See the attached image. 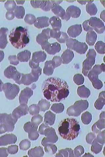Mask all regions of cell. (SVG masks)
Returning <instances> with one entry per match:
<instances>
[{
  "mask_svg": "<svg viewBox=\"0 0 105 157\" xmlns=\"http://www.w3.org/2000/svg\"><path fill=\"white\" fill-rule=\"evenodd\" d=\"M93 2L91 1L88 3L86 6L87 12L91 16L95 15L98 12V9L96 5L92 3Z\"/></svg>",
  "mask_w": 105,
  "mask_h": 157,
  "instance_id": "27",
  "label": "cell"
},
{
  "mask_svg": "<svg viewBox=\"0 0 105 157\" xmlns=\"http://www.w3.org/2000/svg\"><path fill=\"white\" fill-rule=\"evenodd\" d=\"M105 68L103 63L101 65H96L88 73L87 76L96 89H101L103 86V82L99 78V75L105 71Z\"/></svg>",
  "mask_w": 105,
  "mask_h": 157,
  "instance_id": "4",
  "label": "cell"
},
{
  "mask_svg": "<svg viewBox=\"0 0 105 157\" xmlns=\"http://www.w3.org/2000/svg\"><path fill=\"white\" fill-rule=\"evenodd\" d=\"M77 93L78 95L80 98L85 99H87L91 94L90 90L84 85L78 87Z\"/></svg>",
  "mask_w": 105,
  "mask_h": 157,
  "instance_id": "21",
  "label": "cell"
},
{
  "mask_svg": "<svg viewBox=\"0 0 105 157\" xmlns=\"http://www.w3.org/2000/svg\"><path fill=\"white\" fill-rule=\"evenodd\" d=\"M73 152L74 157H79L84 153V149L83 146L80 145L76 147Z\"/></svg>",
  "mask_w": 105,
  "mask_h": 157,
  "instance_id": "37",
  "label": "cell"
},
{
  "mask_svg": "<svg viewBox=\"0 0 105 157\" xmlns=\"http://www.w3.org/2000/svg\"><path fill=\"white\" fill-rule=\"evenodd\" d=\"M56 157H74L73 150L71 148H66L59 151Z\"/></svg>",
  "mask_w": 105,
  "mask_h": 157,
  "instance_id": "26",
  "label": "cell"
},
{
  "mask_svg": "<svg viewBox=\"0 0 105 157\" xmlns=\"http://www.w3.org/2000/svg\"><path fill=\"white\" fill-rule=\"evenodd\" d=\"M82 31L81 25L77 24L70 27L68 29V33L70 37L75 38L79 36Z\"/></svg>",
  "mask_w": 105,
  "mask_h": 157,
  "instance_id": "14",
  "label": "cell"
},
{
  "mask_svg": "<svg viewBox=\"0 0 105 157\" xmlns=\"http://www.w3.org/2000/svg\"><path fill=\"white\" fill-rule=\"evenodd\" d=\"M51 37L58 39L60 36L61 32L60 31L55 30L53 29H51L50 31Z\"/></svg>",
  "mask_w": 105,
  "mask_h": 157,
  "instance_id": "42",
  "label": "cell"
},
{
  "mask_svg": "<svg viewBox=\"0 0 105 157\" xmlns=\"http://www.w3.org/2000/svg\"><path fill=\"white\" fill-rule=\"evenodd\" d=\"M83 157H94V156L89 153H85Z\"/></svg>",
  "mask_w": 105,
  "mask_h": 157,
  "instance_id": "50",
  "label": "cell"
},
{
  "mask_svg": "<svg viewBox=\"0 0 105 157\" xmlns=\"http://www.w3.org/2000/svg\"><path fill=\"white\" fill-rule=\"evenodd\" d=\"M49 23L52 28L55 30L60 31L61 27V21L60 18L57 16H55L51 18Z\"/></svg>",
  "mask_w": 105,
  "mask_h": 157,
  "instance_id": "22",
  "label": "cell"
},
{
  "mask_svg": "<svg viewBox=\"0 0 105 157\" xmlns=\"http://www.w3.org/2000/svg\"><path fill=\"white\" fill-rule=\"evenodd\" d=\"M49 127V126L46 125L44 124H42L40 126L39 129L40 133L41 135H44V132L45 129Z\"/></svg>",
  "mask_w": 105,
  "mask_h": 157,
  "instance_id": "46",
  "label": "cell"
},
{
  "mask_svg": "<svg viewBox=\"0 0 105 157\" xmlns=\"http://www.w3.org/2000/svg\"><path fill=\"white\" fill-rule=\"evenodd\" d=\"M105 128V112H102L99 116V119L93 125L92 130L93 133L97 134Z\"/></svg>",
  "mask_w": 105,
  "mask_h": 157,
  "instance_id": "12",
  "label": "cell"
},
{
  "mask_svg": "<svg viewBox=\"0 0 105 157\" xmlns=\"http://www.w3.org/2000/svg\"><path fill=\"white\" fill-rule=\"evenodd\" d=\"M91 1H77V2L82 5H84L86 4L87 3H88L90 2Z\"/></svg>",
  "mask_w": 105,
  "mask_h": 157,
  "instance_id": "48",
  "label": "cell"
},
{
  "mask_svg": "<svg viewBox=\"0 0 105 157\" xmlns=\"http://www.w3.org/2000/svg\"><path fill=\"white\" fill-rule=\"evenodd\" d=\"M101 18L103 20L104 22L105 21V10H103L101 14Z\"/></svg>",
  "mask_w": 105,
  "mask_h": 157,
  "instance_id": "47",
  "label": "cell"
},
{
  "mask_svg": "<svg viewBox=\"0 0 105 157\" xmlns=\"http://www.w3.org/2000/svg\"><path fill=\"white\" fill-rule=\"evenodd\" d=\"M66 45L69 50H73L80 55L85 53L88 48L85 43L81 42L71 38H69L67 41Z\"/></svg>",
  "mask_w": 105,
  "mask_h": 157,
  "instance_id": "7",
  "label": "cell"
},
{
  "mask_svg": "<svg viewBox=\"0 0 105 157\" xmlns=\"http://www.w3.org/2000/svg\"><path fill=\"white\" fill-rule=\"evenodd\" d=\"M44 155V151L40 146L36 147L29 151L28 155L29 156L41 157Z\"/></svg>",
  "mask_w": 105,
  "mask_h": 157,
  "instance_id": "25",
  "label": "cell"
},
{
  "mask_svg": "<svg viewBox=\"0 0 105 157\" xmlns=\"http://www.w3.org/2000/svg\"><path fill=\"white\" fill-rule=\"evenodd\" d=\"M54 6V4L51 1H41L40 8L44 11H49Z\"/></svg>",
  "mask_w": 105,
  "mask_h": 157,
  "instance_id": "31",
  "label": "cell"
},
{
  "mask_svg": "<svg viewBox=\"0 0 105 157\" xmlns=\"http://www.w3.org/2000/svg\"><path fill=\"white\" fill-rule=\"evenodd\" d=\"M49 18L46 17H42L37 18L34 23L36 27L41 29L49 26Z\"/></svg>",
  "mask_w": 105,
  "mask_h": 157,
  "instance_id": "17",
  "label": "cell"
},
{
  "mask_svg": "<svg viewBox=\"0 0 105 157\" xmlns=\"http://www.w3.org/2000/svg\"><path fill=\"white\" fill-rule=\"evenodd\" d=\"M81 120L83 124L88 125L91 121L92 115L89 112H85L82 114L81 117Z\"/></svg>",
  "mask_w": 105,
  "mask_h": 157,
  "instance_id": "30",
  "label": "cell"
},
{
  "mask_svg": "<svg viewBox=\"0 0 105 157\" xmlns=\"http://www.w3.org/2000/svg\"><path fill=\"white\" fill-rule=\"evenodd\" d=\"M9 38L12 45L18 49L25 47L30 41L27 29L21 26L14 29L9 34Z\"/></svg>",
  "mask_w": 105,
  "mask_h": 157,
  "instance_id": "3",
  "label": "cell"
},
{
  "mask_svg": "<svg viewBox=\"0 0 105 157\" xmlns=\"http://www.w3.org/2000/svg\"><path fill=\"white\" fill-rule=\"evenodd\" d=\"M61 50V46L58 43H55L50 44L45 51L50 55H54Z\"/></svg>",
  "mask_w": 105,
  "mask_h": 157,
  "instance_id": "23",
  "label": "cell"
},
{
  "mask_svg": "<svg viewBox=\"0 0 105 157\" xmlns=\"http://www.w3.org/2000/svg\"><path fill=\"white\" fill-rule=\"evenodd\" d=\"M96 56V52L94 49H90L88 53L87 58L83 63L82 73L85 76H87L88 72L94 65Z\"/></svg>",
  "mask_w": 105,
  "mask_h": 157,
  "instance_id": "6",
  "label": "cell"
},
{
  "mask_svg": "<svg viewBox=\"0 0 105 157\" xmlns=\"http://www.w3.org/2000/svg\"><path fill=\"white\" fill-rule=\"evenodd\" d=\"M44 121L47 125H53L56 120V115L50 111L47 112L45 116Z\"/></svg>",
  "mask_w": 105,
  "mask_h": 157,
  "instance_id": "24",
  "label": "cell"
},
{
  "mask_svg": "<svg viewBox=\"0 0 105 157\" xmlns=\"http://www.w3.org/2000/svg\"><path fill=\"white\" fill-rule=\"evenodd\" d=\"M41 1H31L32 6L35 8H40V5Z\"/></svg>",
  "mask_w": 105,
  "mask_h": 157,
  "instance_id": "45",
  "label": "cell"
},
{
  "mask_svg": "<svg viewBox=\"0 0 105 157\" xmlns=\"http://www.w3.org/2000/svg\"><path fill=\"white\" fill-rule=\"evenodd\" d=\"M43 118L40 115H36L32 117V122L33 124L38 126L42 121Z\"/></svg>",
  "mask_w": 105,
  "mask_h": 157,
  "instance_id": "39",
  "label": "cell"
},
{
  "mask_svg": "<svg viewBox=\"0 0 105 157\" xmlns=\"http://www.w3.org/2000/svg\"><path fill=\"white\" fill-rule=\"evenodd\" d=\"M66 13L71 17L77 18L81 14L80 9L77 7L72 6H69L66 10Z\"/></svg>",
  "mask_w": 105,
  "mask_h": 157,
  "instance_id": "18",
  "label": "cell"
},
{
  "mask_svg": "<svg viewBox=\"0 0 105 157\" xmlns=\"http://www.w3.org/2000/svg\"><path fill=\"white\" fill-rule=\"evenodd\" d=\"M44 135L46 137L42 140L41 144L56 143L58 140L55 129L52 127H48L44 132Z\"/></svg>",
  "mask_w": 105,
  "mask_h": 157,
  "instance_id": "9",
  "label": "cell"
},
{
  "mask_svg": "<svg viewBox=\"0 0 105 157\" xmlns=\"http://www.w3.org/2000/svg\"><path fill=\"white\" fill-rule=\"evenodd\" d=\"M96 136L95 133L93 132H90L88 133L86 137V141L87 143L89 144H91L92 142L95 138Z\"/></svg>",
  "mask_w": 105,
  "mask_h": 157,
  "instance_id": "41",
  "label": "cell"
},
{
  "mask_svg": "<svg viewBox=\"0 0 105 157\" xmlns=\"http://www.w3.org/2000/svg\"><path fill=\"white\" fill-rule=\"evenodd\" d=\"M50 30V29L48 28L43 30L41 33L39 34L37 36L36 41L37 43L41 45L43 43L50 39L51 38Z\"/></svg>",
  "mask_w": 105,
  "mask_h": 157,
  "instance_id": "15",
  "label": "cell"
},
{
  "mask_svg": "<svg viewBox=\"0 0 105 157\" xmlns=\"http://www.w3.org/2000/svg\"><path fill=\"white\" fill-rule=\"evenodd\" d=\"M42 145L45 147V150L47 153L54 154L57 151V147L54 145L49 143H45Z\"/></svg>",
  "mask_w": 105,
  "mask_h": 157,
  "instance_id": "29",
  "label": "cell"
},
{
  "mask_svg": "<svg viewBox=\"0 0 105 157\" xmlns=\"http://www.w3.org/2000/svg\"><path fill=\"white\" fill-rule=\"evenodd\" d=\"M80 126L79 122L74 118L64 119L60 123L58 128L60 135L64 139L73 140L78 137Z\"/></svg>",
  "mask_w": 105,
  "mask_h": 157,
  "instance_id": "2",
  "label": "cell"
},
{
  "mask_svg": "<svg viewBox=\"0 0 105 157\" xmlns=\"http://www.w3.org/2000/svg\"><path fill=\"white\" fill-rule=\"evenodd\" d=\"M88 23L89 26L98 33L101 34L104 32V23L99 19L96 17H91L88 20Z\"/></svg>",
  "mask_w": 105,
  "mask_h": 157,
  "instance_id": "10",
  "label": "cell"
},
{
  "mask_svg": "<svg viewBox=\"0 0 105 157\" xmlns=\"http://www.w3.org/2000/svg\"><path fill=\"white\" fill-rule=\"evenodd\" d=\"M105 91H102L100 93L98 99L95 102L94 106L96 109L98 110H101L103 109L105 105Z\"/></svg>",
  "mask_w": 105,
  "mask_h": 157,
  "instance_id": "19",
  "label": "cell"
},
{
  "mask_svg": "<svg viewBox=\"0 0 105 157\" xmlns=\"http://www.w3.org/2000/svg\"><path fill=\"white\" fill-rule=\"evenodd\" d=\"M91 151L95 154H98L102 151L103 145L98 143L95 139L91 144Z\"/></svg>",
  "mask_w": 105,
  "mask_h": 157,
  "instance_id": "28",
  "label": "cell"
},
{
  "mask_svg": "<svg viewBox=\"0 0 105 157\" xmlns=\"http://www.w3.org/2000/svg\"><path fill=\"white\" fill-rule=\"evenodd\" d=\"M51 109L56 113H60L64 111V105L61 103L56 104L52 105Z\"/></svg>",
  "mask_w": 105,
  "mask_h": 157,
  "instance_id": "32",
  "label": "cell"
},
{
  "mask_svg": "<svg viewBox=\"0 0 105 157\" xmlns=\"http://www.w3.org/2000/svg\"><path fill=\"white\" fill-rule=\"evenodd\" d=\"M95 50L99 54L105 53V43L102 41H98L95 46Z\"/></svg>",
  "mask_w": 105,
  "mask_h": 157,
  "instance_id": "33",
  "label": "cell"
},
{
  "mask_svg": "<svg viewBox=\"0 0 105 157\" xmlns=\"http://www.w3.org/2000/svg\"><path fill=\"white\" fill-rule=\"evenodd\" d=\"M73 81L76 85L80 86L83 84L84 78L82 75L77 74L74 76Z\"/></svg>",
  "mask_w": 105,
  "mask_h": 157,
  "instance_id": "35",
  "label": "cell"
},
{
  "mask_svg": "<svg viewBox=\"0 0 105 157\" xmlns=\"http://www.w3.org/2000/svg\"><path fill=\"white\" fill-rule=\"evenodd\" d=\"M38 105L41 111L45 112L49 109L50 105L49 101L42 99L39 101Z\"/></svg>",
  "mask_w": 105,
  "mask_h": 157,
  "instance_id": "34",
  "label": "cell"
},
{
  "mask_svg": "<svg viewBox=\"0 0 105 157\" xmlns=\"http://www.w3.org/2000/svg\"><path fill=\"white\" fill-rule=\"evenodd\" d=\"M54 4L59 5L63 2V1H51Z\"/></svg>",
  "mask_w": 105,
  "mask_h": 157,
  "instance_id": "49",
  "label": "cell"
},
{
  "mask_svg": "<svg viewBox=\"0 0 105 157\" xmlns=\"http://www.w3.org/2000/svg\"><path fill=\"white\" fill-rule=\"evenodd\" d=\"M43 91L46 99L52 102H60L65 99L69 94L68 83L60 78L54 77L45 80Z\"/></svg>",
  "mask_w": 105,
  "mask_h": 157,
  "instance_id": "1",
  "label": "cell"
},
{
  "mask_svg": "<svg viewBox=\"0 0 105 157\" xmlns=\"http://www.w3.org/2000/svg\"><path fill=\"white\" fill-rule=\"evenodd\" d=\"M52 11L57 16L60 17L62 19L66 21L69 20L70 18L65 10L59 5L54 4L52 9Z\"/></svg>",
  "mask_w": 105,
  "mask_h": 157,
  "instance_id": "13",
  "label": "cell"
},
{
  "mask_svg": "<svg viewBox=\"0 0 105 157\" xmlns=\"http://www.w3.org/2000/svg\"><path fill=\"white\" fill-rule=\"evenodd\" d=\"M69 38L67 34L65 33L61 32L60 36L59 38L57 39V40L60 43H66Z\"/></svg>",
  "mask_w": 105,
  "mask_h": 157,
  "instance_id": "40",
  "label": "cell"
},
{
  "mask_svg": "<svg viewBox=\"0 0 105 157\" xmlns=\"http://www.w3.org/2000/svg\"><path fill=\"white\" fill-rule=\"evenodd\" d=\"M74 56L73 52L69 49H67L62 54L61 57L62 63L67 64L72 60Z\"/></svg>",
  "mask_w": 105,
  "mask_h": 157,
  "instance_id": "16",
  "label": "cell"
},
{
  "mask_svg": "<svg viewBox=\"0 0 105 157\" xmlns=\"http://www.w3.org/2000/svg\"><path fill=\"white\" fill-rule=\"evenodd\" d=\"M89 103L87 100L76 101L74 105L68 108L66 113L69 116L78 117L82 112L87 109Z\"/></svg>",
  "mask_w": 105,
  "mask_h": 157,
  "instance_id": "5",
  "label": "cell"
},
{
  "mask_svg": "<svg viewBox=\"0 0 105 157\" xmlns=\"http://www.w3.org/2000/svg\"><path fill=\"white\" fill-rule=\"evenodd\" d=\"M95 140L99 144L104 145L105 143V130L98 132Z\"/></svg>",
  "mask_w": 105,
  "mask_h": 157,
  "instance_id": "36",
  "label": "cell"
},
{
  "mask_svg": "<svg viewBox=\"0 0 105 157\" xmlns=\"http://www.w3.org/2000/svg\"><path fill=\"white\" fill-rule=\"evenodd\" d=\"M83 27L84 30L86 32H88L91 31H93V29L89 25L88 23V20L85 21L83 23Z\"/></svg>",
  "mask_w": 105,
  "mask_h": 157,
  "instance_id": "44",
  "label": "cell"
},
{
  "mask_svg": "<svg viewBox=\"0 0 105 157\" xmlns=\"http://www.w3.org/2000/svg\"><path fill=\"white\" fill-rule=\"evenodd\" d=\"M30 113L32 115H36L39 114L40 109L39 105H33L30 107Z\"/></svg>",
  "mask_w": 105,
  "mask_h": 157,
  "instance_id": "38",
  "label": "cell"
},
{
  "mask_svg": "<svg viewBox=\"0 0 105 157\" xmlns=\"http://www.w3.org/2000/svg\"><path fill=\"white\" fill-rule=\"evenodd\" d=\"M62 60L60 56H55L50 61H47L45 63L44 73L46 75H51L52 74L55 69L61 65Z\"/></svg>",
  "mask_w": 105,
  "mask_h": 157,
  "instance_id": "8",
  "label": "cell"
},
{
  "mask_svg": "<svg viewBox=\"0 0 105 157\" xmlns=\"http://www.w3.org/2000/svg\"><path fill=\"white\" fill-rule=\"evenodd\" d=\"M25 18H28L27 21L25 22L30 24H34L36 19L35 17L32 14L27 15Z\"/></svg>",
  "mask_w": 105,
  "mask_h": 157,
  "instance_id": "43",
  "label": "cell"
},
{
  "mask_svg": "<svg viewBox=\"0 0 105 157\" xmlns=\"http://www.w3.org/2000/svg\"><path fill=\"white\" fill-rule=\"evenodd\" d=\"M97 37V34L94 31H88L87 33L86 41L89 46H93L96 41Z\"/></svg>",
  "mask_w": 105,
  "mask_h": 157,
  "instance_id": "20",
  "label": "cell"
},
{
  "mask_svg": "<svg viewBox=\"0 0 105 157\" xmlns=\"http://www.w3.org/2000/svg\"><path fill=\"white\" fill-rule=\"evenodd\" d=\"M46 58V54L44 52L40 51L33 53L32 59L29 62L32 68L39 67V63L44 61Z\"/></svg>",
  "mask_w": 105,
  "mask_h": 157,
  "instance_id": "11",
  "label": "cell"
}]
</instances>
